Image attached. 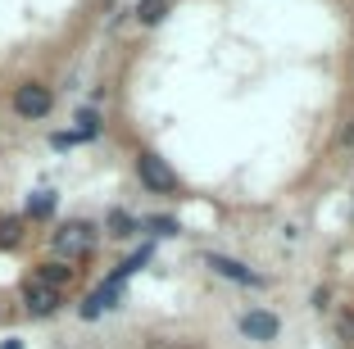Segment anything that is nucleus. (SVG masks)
Segmentation results:
<instances>
[{
	"label": "nucleus",
	"mask_w": 354,
	"mask_h": 349,
	"mask_svg": "<svg viewBox=\"0 0 354 349\" xmlns=\"http://www.w3.org/2000/svg\"><path fill=\"white\" fill-rule=\"evenodd\" d=\"M95 249V227L91 223H68L55 232V254H59V263L68 258V263H77V258H86Z\"/></svg>",
	"instance_id": "nucleus-1"
},
{
	"label": "nucleus",
	"mask_w": 354,
	"mask_h": 349,
	"mask_svg": "<svg viewBox=\"0 0 354 349\" xmlns=\"http://www.w3.org/2000/svg\"><path fill=\"white\" fill-rule=\"evenodd\" d=\"M136 173H141V182L155 191V196H168V191H177V173L159 159V154H141L136 159Z\"/></svg>",
	"instance_id": "nucleus-2"
},
{
	"label": "nucleus",
	"mask_w": 354,
	"mask_h": 349,
	"mask_svg": "<svg viewBox=\"0 0 354 349\" xmlns=\"http://www.w3.org/2000/svg\"><path fill=\"white\" fill-rule=\"evenodd\" d=\"M50 91L46 86H37V82H28V86H19L14 91V109H19V118H46L50 113Z\"/></svg>",
	"instance_id": "nucleus-3"
},
{
	"label": "nucleus",
	"mask_w": 354,
	"mask_h": 349,
	"mask_svg": "<svg viewBox=\"0 0 354 349\" xmlns=\"http://www.w3.org/2000/svg\"><path fill=\"white\" fill-rule=\"evenodd\" d=\"M205 263L218 272V277H227V281H236V286H268V281L259 277V272H250L245 263H236V258H227V254H205Z\"/></svg>",
	"instance_id": "nucleus-4"
},
{
	"label": "nucleus",
	"mask_w": 354,
	"mask_h": 349,
	"mask_svg": "<svg viewBox=\"0 0 354 349\" xmlns=\"http://www.w3.org/2000/svg\"><path fill=\"white\" fill-rule=\"evenodd\" d=\"M281 322L272 318L268 308H250L245 318H241V336H250V340H277Z\"/></svg>",
	"instance_id": "nucleus-5"
},
{
	"label": "nucleus",
	"mask_w": 354,
	"mask_h": 349,
	"mask_svg": "<svg viewBox=\"0 0 354 349\" xmlns=\"http://www.w3.org/2000/svg\"><path fill=\"white\" fill-rule=\"evenodd\" d=\"M23 304H28L32 318H50L55 308L64 304V290H46V286H28V295H23Z\"/></svg>",
	"instance_id": "nucleus-6"
},
{
	"label": "nucleus",
	"mask_w": 354,
	"mask_h": 349,
	"mask_svg": "<svg viewBox=\"0 0 354 349\" xmlns=\"http://www.w3.org/2000/svg\"><path fill=\"white\" fill-rule=\"evenodd\" d=\"M68 281H73V267H68V263H59V258H55V263H41V267H37V272H32V281H28V286L64 290V286H68Z\"/></svg>",
	"instance_id": "nucleus-7"
},
{
	"label": "nucleus",
	"mask_w": 354,
	"mask_h": 349,
	"mask_svg": "<svg viewBox=\"0 0 354 349\" xmlns=\"http://www.w3.org/2000/svg\"><path fill=\"white\" fill-rule=\"evenodd\" d=\"M114 299H118V286H100V290H91V295H86V304H82V318H86V322L100 318L104 308H114Z\"/></svg>",
	"instance_id": "nucleus-8"
},
{
	"label": "nucleus",
	"mask_w": 354,
	"mask_h": 349,
	"mask_svg": "<svg viewBox=\"0 0 354 349\" xmlns=\"http://www.w3.org/2000/svg\"><path fill=\"white\" fill-rule=\"evenodd\" d=\"M109 236H132V232H141V223H136L132 214H123V209H109Z\"/></svg>",
	"instance_id": "nucleus-9"
},
{
	"label": "nucleus",
	"mask_w": 354,
	"mask_h": 349,
	"mask_svg": "<svg viewBox=\"0 0 354 349\" xmlns=\"http://www.w3.org/2000/svg\"><path fill=\"white\" fill-rule=\"evenodd\" d=\"M164 14H168V0H136V19L146 23V28L164 23Z\"/></svg>",
	"instance_id": "nucleus-10"
},
{
	"label": "nucleus",
	"mask_w": 354,
	"mask_h": 349,
	"mask_svg": "<svg viewBox=\"0 0 354 349\" xmlns=\"http://www.w3.org/2000/svg\"><path fill=\"white\" fill-rule=\"evenodd\" d=\"M55 214V196L50 191H37V196L28 200V218H50Z\"/></svg>",
	"instance_id": "nucleus-11"
},
{
	"label": "nucleus",
	"mask_w": 354,
	"mask_h": 349,
	"mask_svg": "<svg viewBox=\"0 0 354 349\" xmlns=\"http://www.w3.org/2000/svg\"><path fill=\"white\" fill-rule=\"evenodd\" d=\"M136 223H141V227H150L155 236H177V232H182V227H177L173 218H136Z\"/></svg>",
	"instance_id": "nucleus-12"
},
{
	"label": "nucleus",
	"mask_w": 354,
	"mask_h": 349,
	"mask_svg": "<svg viewBox=\"0 0 354 349\" xmlns=\"http://www.w3.org/2000/svg\"><path fill=\"white\" fill-rule=\"evenodd\" d=\"M77 141H82V132H55V136H50L55 150H68V145H77Z\"/></svg>",
	"instance_id": "nucleus-13"
},
{
	"label": "nucleus",
	"mask_w": 354,
	"mask_h": 349,
	"mask_svg": "<svg viewBox=\"0 0 354 349\" xmlns=\"http://www.w3.org/2000/svg\"><path fill=\"white\" fill-rule=\"evenodd\" d=\"M0 245H19V223H0Z\"/></svg>",
	"instance_id": "nucleus-14"
},
{
	"label": "nucleus",
	"mask_w": 354,
	"mask_h": 349,
	"mask_svg": "<svg viewBox=\"0 0 354 349\" xmlns=\"http://www.w3.org/2000/svg\"><path fill=\"white\" fill-rule=\"evenodd\" d=\"M341 141H345V150H354V123L345 127V136H341Z\"/></svg>",
	"instance_id": "nucleus-15"
},
{
	"label": "nucleus",
	"mask_w": 354,
	"mask_h": 349,
	"mask_svg": "<svg viewBox=\"0 0 354 349\" xmlns=\"http://www.w3.org/2000/svg\"><path fill=\"white\" fill-rule=\"evenodd\" d=\"M0 349H23V340H0Z\"/></svg>",
	"instance_id": "nucleus-16"
}]
</instances>
